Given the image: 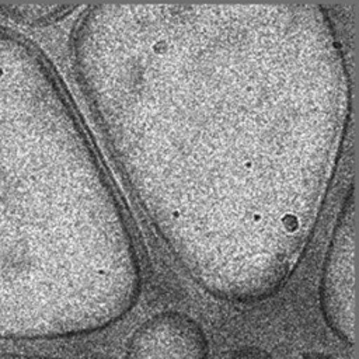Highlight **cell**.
Here are the masks:
<instances>
[{"mask_svg": "<svg viewBox=\"0 0 359 359\" xmlns=\"http://www.w3.org/2000/svg\"><path fill=\"white\" fill-rule=\"evenodd\" d=\"M66 119L38 50L0 25V339L105 327L100 283L65 264Z\"/></svg>", "mask_w": 359, "mask_h": 359, "instance_id": "1", "label": "cell"}, {"mask_svg": "<svg viewBox=\"0 0 359 359\" xmlns=\"http://www.w3.org/2000/svg\"><path fill=\"white\" fill-rule=\"evenodd\" d=\"M202 328L187 316L163 313L137 328L126 348L128 359H208Z\"/></svg>", "mask_w": 359, "mask_h": 359, "instance_id": "2", "label": "cell"}, {"mask_svg": "<svg viewBox=\"0 0 359 359\" xmlns=\"http://www.w3.org/2000/svg\"><path fill=\"white\" fill-rule=\"evenodd\" d=\"M65 7L57 6H31V4H0V13L8 20L22 24L49 22L60 14Z\"/></svg>", "mask_w": 359, "mask_h": 359, "instance_id": "3", "label": "cell"}, {"mask_svg": "<svg viewBox=\"0 0 359 359\" xmlns=\"http://www.w3.org/2000/svg\"><path fill=\"white\" fill-rule=\"evenodd\" d=\"M230 359H272L264 349L257 346H245L237 349Z\"/></svg>", "mask_w": 359, "mask_h": 359, "instance_id": "4", "label": "cell"}, {"mask_svg": "<svg viewBox=\"0 0 359 359\" xmlns=\"http://www.w3.org/2000/svg\"><path fill=\"white\" fill-rule=\"evenodd\" d=\"M0 359H60V358L42 356V355H22V353H6V352H0Z\"/></svg>", "mask_w": 359, "mask_h": 359, "instance_id": "5", "label": "cell"}, {"mask_svg": "<svg viewBox=\"0 0 359 359\" xmlns=\"http://www.w3.org/2000/svg\"><path fill=\"white\" fill-rule=\"evenodd\" d=\"M302 359H337L332 355H327V353H320V352H311L304 355Z\"/></svg>", "mask_w": 359, "mask_h": 359, "instance_id": "6", "label": "cell"}]
</instances>
